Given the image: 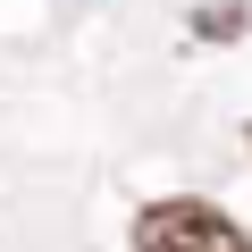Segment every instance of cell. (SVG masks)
Returning <instances> with one entry per match:
<instances>
[{
	"instance_id": "obj_1",
	"label": "cell",
	"mask_w": 252,
	"mask_h": 252,
	"mask_svg": "<svg viewBox=\"0 0 252 252\" xmlns=\"http://www.w3.org/2000/svg\"><path fill=\"white\" fill-rule=\"evenodd\" d=\"M126 252H252V235L227 219V210H210V202H152L143 219H135V244Z\"/></svg>"
}]
</instances>
